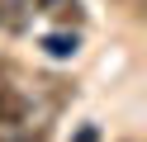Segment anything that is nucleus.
I'll use <instances>...</instances> for the list:
<instances>
[{
    "instance_id": "3",
    "label": "nucleus",
    "mask_w": 147,
    "mask_h": 142,
    "mask_svg": "<svg viewBox=\"0 0 147 142\" xmlns=\"http://www.w3.org/2000/svg\"><path fill=\"white\" fill-rule=\"evenodd\" d=\"M43 52L48 57H76V33H48L43 38Z\"/></svg>"
},
{
    "instance_id": "1",
    "label": "nucleus",
    "mask_w": 147,
    "mask_h": 142,
    "mask_svg": "<svg viewBox=\"0 0 147 142\" xmlns=\"http://www.w3.org/2000/svg\"><path fill=\"white\" fill-rule=\"evenodd\" d=\"M33 128V95L19 85H0V133Z\"/></svg>"
},
{
    "instance_id": "4",
    "label": "nucleus",
    "mask_w": 147,
    "mask_h": 142,
    "mask_svg": "<svg viewBox=\"0 0 147 142\" xmlns=\"http://www.w3.org/2000/svg\"><path fill=\"white\" fill-rule=\"evenodd\" d=\"M48 5H52V14H57L62 24H81V5L76 0H48Z\"/></svg>"
},
{
    "instance_id": "6",
    "label": "nucleus",
    "mask_w": 147,
    "mask_h": 142,
    "mask_svg": "<svg viewBox=\"0 0 147 142\" xmlns=\"http://www.w3.org/2000/svg\"><path fill=\"white\" fill-rule=\"evenodd\" d=\"M76 142H95V128H81V133H76Z\"/></svg>"
},
{
    "instance_id": "2",
    "label": "nucleus",
    "mask_w": 147,
    "mask_h": 142,
    "mask_svg": "<svg viewBox=\"0 0 147 142\" xmlns=\"http://www.w3.org/2000/svg\"><path fill=\"white\" fill-rule=\"evenodd\" d=\"M0 28L5 33H24L29 28V0H0Z\"/></svg>"
},
{
    "instance_id": "5",
    "label": "nucleus",
    "mask_w": 147,
    "mask_h": 142,
    "mask_svg": "<svg viewBox=\"0 0 147 142\" xmlns=\"http://www.w3.org/2000/svg\"><path fill=\"white\" fill-rule=\"evenodd\" d=\"M0 142H43V133H33V128H10V133H0Z\"/></svg>"
}]
</instances>
